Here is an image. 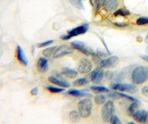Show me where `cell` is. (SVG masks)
I'll use <instances>...</instances> for the list:
<instances>
[{"label": "cell", "instance_id": "cell-1", "mask_svg": "<svg viewBox=\"0 0 148 124\" xmlns=\"http://www.w3.org/2000/svg\"><path fill=\"white\" fill-rule=\"evenodd\" d=\"M131 80L134 84H142L148 80V68L146 66H138L132 72Z\"/></svg>", "mask_w": 148, "mask_h": 124}, {"label": "cell", "instance_id": "cell-2", "mask_svg": "<svg viewBox=\"0 0 148 124\" xmlns=\"http://www.w3.org/2000/svg\"><path fill=\"white\" fill-rule=\"evenodd\" d=\"M79 114L83 118H88L90 116L92 109V100L88 97H84L79 102L77 105Z\"/></svg>", "mask_w": 148, "mask_h": 124}, {"label": "cell", "instance_id": "cell-3", "mask_svg": "<svg viewBox=\"0 0 148 124\" xmlns=\"http://www.w3.org/2000/svg\"><path fill=\"white\" fill-rule=\"evenodd\" d=\"M115 112L114 103L112 100H108L103 104L102 109L101 111V118L104 122H109L110 117Z\"/></svg>", "mask_w": 148, "mask_h": 124}, {"label": "cell", "instance_id": "cell-4", "mask_svg": "<svg viewBox=\"0 0 148 124\" xmlns=\"http://www.w3.org/2000/svg\"><path fill=\"white\" fill-rule=\"evenodd\" d=\"M110 88L113 90L119 91V92H129V93H135L137 92L136 86H135L134 85L128 83H114L110 85Z\"/></svg>", "mask_w": 148, "mask_h": 124}, {"label": "cell", "instance_id": "cell-5", "mask_svg": "<svg viewBox=\"0 0 148 124\" xmlns=\"http://www.w3.org/2000/svg\"><path fill=\"white\" fill-rule=\"evenodd\" d=\"M73 52V48L72 47L67 45H62L57 46V48H56L55 51H54L53 57L57 59V58L62 57L65 55L72 54Z\"/></svg>", "mask_w": 148, "mask_h": 124}, {"label": "cell", "instance_id": "cell-6", "mask_svg": "<svg viewBox=\"0 0 148 124\" xmlns=\"http://www.w3.org/2000/svg\"><path fill=\"white\" fill-rule=\"evenodd\" d=\"M119 59L118 56H111L109 57L101 60L99 63V67L101 68H111L116 67L118 65Z\"/></svg>", "mask_w": 148, "mask_h": 124}, {"label": "cell", "instance_id": "cell-7", "mask_svg": "<svg viewBox=\"0 0 148 124\" xmlns=\"http://www.w3.org/2000/svg\"><path fill=\"white\" fill-rule=\"evenodd\" d=\"M71 47H72L73 49L77 50V51L83 53L84 54L87 55V56L92 55V53L94 52L93 51L90 49L89 48L86 47L84 43L81 42V41H73V42H72V43H71Z\"/></svg>", "mask_w": 148, "mask_h": 124}, {"label": "cell", "instance_id": "cell-8", "mask_svg": "<svg viewBox=\"0 0 148 124\" xmlns=\"http://www.w3.org/2000/svg\"><path fill=\"white\" fill-rule=\"evenodd\" d=\"M92 68V64L91 61L87 58H84L79 62L78 65V71L82 74H88L91 72Z\"/></svg>", "mask_w": 148, "mask_h": 124}, {"label": "cell", "instance_id": "cell-9", "mask_svg": "<svg viewBox=\"0 0 148 124\" xmlns=\"http://www.w3.org/2000/svg\"><path fill=\"white\" fill-rule=\"evenodd\" d=\"M104 77V72L101 67L96 68L90 73V80L95 84L100 83Z\"/></svg>", "mask_w": 148, "mask_h": 124}, {"label": "cell", "instance_id": "cell-10", "mask_svg": "<svg viewBox=\"0 0 148 124\" xmlns=\"http://www.w3.org/2000/svg\"><path fill=\"white\" fill-rule=\"evenodd\" d=\"M102 6L107 12H114L119 6V0H102Z\"/></svg>", "mask_w": 148, "mask_h": 124}, {"label": "cell", "instance_id": "cell-11", "mask_svg": "<svg viewBox=\"0 0 148 124\" xmlns=\"http://www.w3.org/2000/svg\"><path fill=\"white\" fill-rule=\"evenodd\" d=\"M132 117L136 122L140 123H145L147 121L148 112H147L145 109H139L135 112Z\"/></svg>", "mask_w": 148, "mask_h": 124}, {"label": "cell", "instance_id": "cell-12", "mask_svg": "<svg viewBox=\"0 0 148 124\" xmlns=\"http://www.w3.org/2000/svg\"><path fill=\"white\" fill-rule=\"evenodd\" d=\"M88 28H89V25L83 24L82 25H79L76 28H74L68 31L67 34H69L71 37H76L79 36V35H81V34H85V33L88 31Z\"/></svg>", "mask_w": 148, "mask_h": 124}, {"label": "cell", "instance_id": "cell-13", "mask_svg": "<svg viewBox=\"0 0 148 124\" xmlns=\"http://www.w3.org/2000/svg\"><path fill=\"white\" fill-rule=\"evenodd\" d=\"M48 80L51 83H52L59 85V86L63 87V88H68V87L71 86V83H70L69 82L63 78L58 77V76H50L48 77Z\"/></svg>", "mask_w": 148, "mask_h": 124}, {"label": "cell", "instance_id": "cell-14", "mask_svg": "<svg viewBox=\"0 0 148 124\" xmlns=\"http://www.w3.org/2000/svg\"><path fill=\"white\" fill-rule=\"evenodd\" d=\"M37 69L41 73H46L49 70L48 60L45 57H39L36 63Z\"/></svg>", "mask_w": 148, "mask_h": 124}, {"label": "cell", "instance_id": "cell-15", "mask_svg": "<svg viewBox=\"0 0 148 124\" xmlns=\"http://www.w3.org/2000/svg\"><path fill=\"white\" fill-rule=\"evenodd\" d=\"M16 56L18 60L19 61V63L22 65H25V66H27V64H28V60H27V57H26L25 53H24L23 49L22 48L20 45L17 46L16 48Z\"/></svg>", "mask_w": 148, "mask_h": 124}, {"label": "cell", "instance_id": "cell-16", "mask_svg": "<svg viewBox=\"0 0 148 124\" xmlns=\"http://www.w3.org/2000/svg\"><path fill=\"white\" fill-rule=\"evenodd\" d=\"M67 94L70 95L74 96V97H92L91 94L88 93V92H84L82 91L77 90V89H70Z\"/></svg>", "mask_w": 148, "mask_h": 124}, {"label": "cell", "instance_id": "cell-17", "mask_svg": "<svg viewBox=\"0 0 148 124\" xmlns=\"http://www.w3.org/2000/svg\"><path fill=\"white\" fill-rule=\"evenodd\" d=\"M62 74L64 76L70 79L76 78V76H78V74H79L77 71L74 69H71L70 68H63L62 71Z\"/></svg>", "mask_w": 148, "mask_h": 124}, {"label": "cell", "instance_id": "cell-18", "mask_svg": "<svg viewBox=\"0 0 148 124\" xmlns=\"http://www.w3.org/2000/svg\"><path fill=\"white\" fill-rule=\"evenodd\" d=\"M138 106H139V102H138V100L133 101V103L129 105V107L127 109V113L128 115L133 116V114H134L135 112L138 110Z\"/></svg>", "mask_w": 148, "mask_h": 124}, {"label": "cell", "instance_id": "cell-19", "mask_svg": "<svg viewBox=\"0 0 148 124\" xmlns=\"http://www.w3.org/2000/svg\"><path fill=\"white\" fill-rule=\"evenodd\" d=\"M80 114L79 111L77 110H72L69 114V119L71 122L73 123H78L80 120Z\"/></svg>", "mask_w": 148, "mask_h": 124}, {"label": "cell", "instance_id": "cell-20", "mask_svg": "<svg viewBox=\"0 0 148 124\" xmlns=\"http://www.w3.org/2000/svg\"><path fill=\"white\" fill-rule=\"evenodd\" d=\"M90 89L92 92L96 94H101L110 92L109 88L104 86H99V85H92L90 86Z\"/></svg>", "mask_w": 148, "mask_h": 124}, {"label": "cell", "instance_id": "cell-21", "mask_svg": "<svg viewBox=\"0 0 148 124\" xmlns=\"http://www.w3.org/2000/svg\"><path fill=\"white\" fill-rule=\"evenodd\" d=\"M114 17H127L130 15V12L125 8L116 9L113 12Z\"/></svg>", "mask_w": 148, "mask_h": 124}, {"label": "cell", "instance_id": "cell-22", "mask_svg": "<svg viewBox=\"0 0 148 124\" xmlns=\"http://www.w3.org/2000/svg\"><path fill=\"white\" fill-rule=\"evenodd\" d=\"M57 48V46H51V47H48V48H45L43 51L42 54L46 57H51V56L53 55V53L55 51L56 48Z\"/></svg>", "mask_w": 148, "mask_h": 124}, {"label": "cell", "instance_id": "cell-23", "mask_svg": "<svg viewBox=\"0 0 148 124\" xmlns=\"http://www.w3.org/2000/svg\"><path fill=\"white\" fill-rule=\"evenodd\" d=\"M88 83H89V81L86 78H79L76 80H74L73 82V85L76 87H80L86 85L87 84H88Z\"/></svg>", "mask_w": 148, "mask_h": 124}, {"label": "cell", "instance_id": "cell-24", "mask_svg": "<svg viewBox=\"0 0 148 124\" xmlns=\"http://www.w3.org/2000/svg\"><path fill=\"white\" fill-rule=\"evenodd\" d=\"M70 3L76 8L77 9H80V10H83L84 9V6L83 5L82 0H69Z\"/></svg>", "mask_w": 148, "mask_h": 124}, {"label": "cell", "instance_id": "cell-25", "mask_svg": "<svg viewBox=\"0 0 148 124\" xmlns=\"http://www.w3.org/2000/svg\"><path fill=\"white\" fill-rule=\"evenodd\" d=\"M94 101L98 105H102L106 102V96L103 94H98L94 97Z\"/></svg>", "mask_w": 148, "mask_h": 124}, {"label": "cell", "instance_id": "cell-26", "mask_svg": "<svg viewBox=\"0 0 148 124\" xmlns=\"http://www.w3.org/2000/svg\"><path fill=\"white\" fill-rule=\"evenodd\" d=\"M46 89L51 93H61L64 92V89L63 88H58V87L53 86V85H48L46 86Z\"/></svg>", "mask_w": 148, "mask_h": 124}, {"label": "cell", "instance_id": "cell-27", "mask_svg": "<svg viewBox=\"0 0 148 124\" xmlns=\"http://www.w3.org/2000/svg\"><path fill=\"white\" fill-rule=\"evenodd\" d=\"M92 56V61L94 62L96 64H98L99 65L100 62L101 61V60H102V58H101V56H100L99 54H98L97 52H93L92 53V54L91 55Z\"/></svg>", "mask_w": 148, "mask_h": 124}, {"label": "cell", "instance_id": "cell-28", "mask_svg": "<svg viewBox=\"0 0 148 124\" xmlns=\"http://www.w3.org/2000/svg\"><path fill=\"white\" fill-rule=\"evenodd\" d=\"M136 24L138 25H145L148 24V17H141L136 20Z\"/></svg>", "mask_w": 148, "mask_h": 124}, {"label": "cell", "instance_id": "cell-29", "mask_svg": "<svg viewBox=\"0 0 148 124\" xmlns=\"http://www.w3.org/2000/svg\"><path fill=\"white\" fill-rule=\"evenodd\" d=\"M110 123L111 124H121V121L119 120V118L118 117V116L115 115V114H113L112 117H110Z\"/></svg>", "mask_w": 148, "mask_h": 124}, {"label": "cell", "instance_id": "cell-30", "mask_svg": "<svg viewBox=\"0 0 148 124\" xmlns=\"http://www.w3.org/2000/svg\"><path fill=\"white\" fill-rule=\"evenodd\" d=\"M93 3H94V7L96 11H99L102 7V0H95Z\"/></svg>", "mask_w": 148, "mask_h": 124}, {"label": "cell", "instance_id": "cell-31", "mask_svg": "<svg viewBox=\"0 0 148 124\" xmlns=\"http://www.w3.org/2000/svg\"><path fill=\"white\" fill-rule=\"evenodd\" d=\"M53 43V40H47L45 42H43V43H39V44H37V47L38 48H43V47H46L47 45H50L52 43Z\"/></svg>", "mask_w": 148, "mask_h": 124}, {"label": "cell", "instance_id": "cell-32", "mask_svg": "<svg viewBox=\"0 0 148 124\" xmlns=\"http://www.w3.org/2000/svg\"><path fill=\"white\" fill-rule=\"evenodd\" d=\"M108 97H110V98L111 99H113V100H117V99L119 98H121V97L119 96V94H118V92H111V93H109L108 94Z\"/></svg>", "mask_w": 148, "mask_h": 124}, {"label": "cell", "instance_id": "cell-33", "mask_svg": "<svg viewBox=\"0 0 148 124\" xmlns=\"http://www.w3.org/2000/svg\"><path fill=\"white\" fill-rule=\"evenodd\" d=\"M118 94H119V96L121 97H125V98H127L128 99V100H131V101H136V98H134V97H131V96L130 95H127V94H124V93H121V92H118Z\"/></svg>", "mask_w": 148, "mask_h": 124}, {"label": "cell", "instance_id": "cell-34", "mask_svg": "<svg viewBox=\"0 0 148 124\" xmlns=\"http://www.w3.org/2000/svg\"><path fill=\"white\" fill-rule=\"evenodd\" d=\"M141 92H142V94H143L144 95L148 96V85L144 86L142 89H141Z\"/></svg>", "mask_w": 148, "mask_h": 124}, {"label": "cell", "instance_id": "cell-35", "mask_svg": "<svg viewBox=\"0 0 148 124\" xmlns=\"http://www.w3.org/2000/svg\"><path fill=\"white\" fill-rule=\"evenodd\" d=\"M38 92H39V89H38V88L35 87V88H34L32 90H31V92H30V94H31V95L36 96V95H37Z\"/></svg>", "mask_w": 148, "mask_h": 124}, {"label": "cell", "instance_id": "cell-36", "mask_svg": "<svg viewBox=\"0 0 148 124\" xmlns=\"http://www.w3.org/2000/svg\"><path fill=\"white\" fill-rule=\"evenodd\" d=\"M60 38L61 39H62L63 40H67V39H71V38H72V37L70 36L69 34H64V35H62V36H61Z\"/></svg>", "mask_w": 148, "mask_h": 124}, {"label": "cell", "instance_id": "cell-37", "mask_svg": "<svg viewBox=\"0 0 148 124\" xmlns=\"http://www.w3.org/2000/svg\"><path fill=\"white\" fill-rule=\"evenodd\" d=\"M115 25L118 27H126V26L129 25V24L127 23H115Z\"/></svg>", "mask_w": 148, "mask_h": 124}, {"label": "cell", "instance_id": "cell-38", "mask_svg": "<svg viewBox=\"0 0 148 124\" xmlns=\"http://www.w3.org/2000/svg\"><path fill=\"white\" fill-rule=\"evenodd\" d=\"M141 58L142 59V60H144L145 61L147 62V63H148V56H145V55H141Z\"/></svg>", "mask_w": 148, "mask_h": 124}, {"label": "cell", "instance_id": "cell-39", "mask_svg": "<svg viewBox=\"0 0 148 124\" xmlns=\"http://www.w3.org/2000/svg\"><path fill=\"white\" fill-rule=\"evenodd\" d=\"M145 43L148 45V34H147V35L146 38H145Z\"/></svg>", "mask_w": 148, "mask_h": 124}, {"label": "cell", "instance_id": "cell-40", "mask_svg": "<svg viewBox=\"0 0 148 124\" xmlns=\"http://www.w3.org/2000/svg\"><path fill=\"white\" fill-rule=\"evenodd\" d=\"M90 3L92 5V6H94V3H93V0H90Z\"/></svg>", "mask_w": 148, "mask_h": 124}, {"label": "cell", "instance_id": "cell-41", "mask_svg": "<svg viewBox=\"0 0 148 124\" xmlns=\"http://www.w3.org/2000/svg\"><path fill=\"white\" fill-rule=\"evenodd\" d=\"M127 123H128V124H131V123H132V124H135V123H134V122H132V121H130V122H128Z\"/></svg>", "mask_w": 148, "mask_h": 124}, {"label": "cell", "instance_id": "cell-42", "mask_svg": "<svg viewBox=\"0 0 148 124\" xmlns=\"http://www.w3.org/2000/svg\"><path fill=\"white\" fill-rule=\"evenodd\" d=\"M147 51L148 52V46H147Z\"/></svg>", "mask_w": 148, "mask_h": 124}, {"label": "cell", "instance_id": "cell-43", "mask_svg": "<svg viewBox=\"0 0 148 124\" xmlns=\"http://www.w3.org/2000/svg\"><path fill=\"white\" fill-rule=\"evenodd\" d=\"M147 122H148V118H147Z\"/></svg>", "mask_w": 148, "mask_h": 124}]
</instances>
